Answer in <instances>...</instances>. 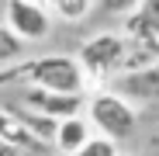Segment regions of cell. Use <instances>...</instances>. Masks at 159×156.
Masks as SVG:
<instances>
[{
    "instance_id": "obj_1",
    "label": "cell",
    "mask_w": 159,
    "mask_h": 156,
    "mask_svg": "<svg viewBox=\"0 0 159 156\" xmlns=\"http://www.w3.org/2000/svg\"><path fill=\"white\" fill-rule=\"evenodd\" d=\"M7 83H28V90H48V94H87L83 69L76 56H66V52L21 59L17 66L0 69V87Z\"/></svg>"
},
{
    "instance_id": "obj_2",
    "label": "cell",
    "mask_w": 159,
    "mask_h": 156,
    "mask_svg": "<svg viewBox=\"0 0 159 156\" xmlns=\"http://www.w3.org/2000/svg\"><path fill=\"white\" fill-rule=\"evenodd\" d=\"M121 56H125V35L121 31H97L90 35L83 45H80V69H83V80H87V90L97 87L104 90V83L118 76V66H121Z\"/></svg>"
},
{
    "instance_id": "obj_3",
    "label": "cell",
    "mask_w": 159,
    "mask_h": 156,
    "mask_svg": "<svg viewBox=\"0 0 159 156\" xmlns=\"http://www.w3.org/2000/svg\"><path fill=\"white\" fill-rule=\"evenodd\" d=\"M87 115H90V125H97L100 135L111 142L131 135L139 128V108L118 90H93L87 97Z\"/></svg>"
},
{
    "instance_id": "obj_4",
    "label": "cell",
    "mask_w": 159,
    "mask_h": 156,
    "mask_svg": "<svg viewBox=\"0 0 159 156\" xmlns=\"http://www.w3.org/2000/svg\"><path fill=\"white\" fill-rule=\"evenodd\" d=\"M4 24L11 28L14 38H21L28 45V42H45L48 38L52 17L38 0H11L7 11H4Z\"/></svg>"
},
{
    "instance_id": "obj_5",
    "label": "cell",
    "mask_w": 159,
    "mask_h": 156,
    "mask_svg": "<svg viewBox=\"0 0 159 156\" xmlns=\"http://www.w3.org/2000/svg\"><path fill=\"white\" fill-rule=\"evenodd\" d=\"M24 108L28 111H38L52 121H66V118H76L83 115L87 108V94H48V90H28L24 94Z\"/></svg>"
},
{
    "instance_id": "obj_6",
    "label": "cell",
    "mask_w": 159,
    "mask_h": 156,
    "mask_svg": "<svg viewBox=\"0 0 159 156\" xmlns=\"http://www.w3.org/2000/svg\"><path fill=\"white\" fill-rule=\"evenodd\" d=\"M121 35L128 42H159V0H142L121 17Z\"/></svg>"
},
{
    "instance_id": "obj_7",
    "label": "cell",
    "mask_w": 159,
    "mask_h": 156,
    "mask_svg": "<svg viewBox=\"0 0 159 156\" xmlns=\"http://www.w3.org/2000/svg\"><path fill=\"white\" fill-rule=\"evenodd\" d=\"M159 63V42H128L125 38V56L118 66V76H135L142 69H152Z\"/></svg>"
},
{
    "instance_id": "obj_8",
    "label": "cell",
    "mask_w": 159,
    "mask_h": 156,
    "mask_svg": "<svg viewBox=\"0 0 159 156\" xmlns=\"http://www.w3.org/2000/svg\"><path fill=\"white\" fill-rule=\"evenodd\" d=\"M118 94L128 101H159V63L135 76H118Z\"/></svg>"
},
{
    "instance_id": "obj_9",
    "label": "cell",
    "mask_w": 159,
    "mask_h": 156,
    "mask_svg": "<svg viewBox=\"0 0 159 156\" xmlns=\"http://www.w3.org/2000/svg\"><path fill=\"white\" fill-rule=\"evenodd\" d=\"M87 139H90V121L83 115H76V118H66V121L56 125V142L52 146H56L62 156H76Z\"/></svg>"
},
{
    "instance_id": "obj_10",
    "label": "cell",
    "mask_w": 159,
    "mask_h": 156,
    "mask_svg": "<svg viewBox=\"0 0 159 156\" xmlns=\"http://www.w3.org/2000/svg\"><path fill=\"white\" fill-rule=\"evenodd\" d=\"M0 142H11V146H21V149H28V153H35V156H42L48 146H42L28 128H24L7 108H0Z\"/></svg>"
},
{
    "instance_id": "obj_11",
    "label": "cell",
    "mask_w": 159,
    "mask_h": 156,
    "mask_svg": "<svg viewBox=\"0 0 159 156\" xmlns=\"http://www.w3.org/2000/svg\"><path fill=\"white\" fill-rule=\"evenodd\" d=\"M24 56V42L11 35L7 24H0V69H7V66H17Z\"/></svg>"
},
{
    "instance_id": "obj_12",
    "label": "cell",
    "mask_w": 159,
    "mask_h": 156,
    "mask_svg": "<svg viewBox=\"0 0 159 156\" xmlns=\"http://www.w3.org/2000/svg\"><path fill=\"white\" fill-rule=\"evenodd\" d=\"M56 17H62V21H83L87 14H90V4L87 0H56Z\"/></svg>"
},
{
    "instance_id": "obj_13",
    "label": "cell",
    "mask_w": 159,
    "mask_h": 156,
    "mask_svg": "<svg viewBox=\"0 0 159 156\" xmlns=\"http://www.w3.org/2000/svg\"><path fill=\"white\" fill-rule=\"evenodd\" d=\"M76 156H118V142L104 139V135H90Z\"/></svg>"
},
{
    "instance_id": "obj_14",
    "label": "cell",
    "mask_w": 159,
    "mask_h": 156,
    "mask_svg": "<svg viewBox=\"0 0 159 156\" xmlns=\"http://www.w3.org/2000/svg\"><path fill=\"white\" fill-rule=\"evenodd\" d=\"M0 156H35V153L21 149V146H11V142H0Z\"/></svg>"
},
{
    "instance_id": "obj_15",
    "label": "cell",
    "mask_w": 159,
    "mask_h": 156,
    "mask_svg": "<svg viewBox=\"0 0 159 156\" xmlns=\"http://www.w3.org/2000/svg\"><path fill=\"white\" fill-rule=\"evenodd\" d=\"M118 156H128V153H118Z\"/></svg>"
}]
</instances>
